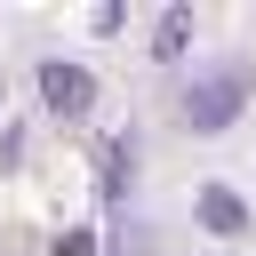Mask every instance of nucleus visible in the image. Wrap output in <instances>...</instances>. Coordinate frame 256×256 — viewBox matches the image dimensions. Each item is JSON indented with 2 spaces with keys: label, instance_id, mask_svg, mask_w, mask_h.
Listing matches in <instances>:
<instances>
[{
  "label": "nucleus",
  "instance_id": "2",
  "mask_svg": "<svg viewBox=\"0 0 256 256\" xmlns=\"http://www.w3.org/2000/svg\"><path fill=\"white\" fill-rule=\"evenodd\" d=\"M40 96H48L56 112H88V104H96V80H88L80 64H40Z\"/></svg>",
  "mask_w": 256,
  "mask_h": 256
},
{
  "label": "nucleus",
  "instance_id": "1",
  "mask_svg": "<svg viewBox=\"0 0 256 256\" xmlns=\"http://www.w3.org/2000/svg\"><path fill=\"white\" fill-rule=\"evenodd\" d=\"M240 104H248V80H240V72H216V80H200V88L184 96V120H192V128H224Z\"/></svg>",
  "mask_w": 256,
  "mask_h": 256
},
{
  "label": "nucleus",
  "instance_id": "4",
  "mask_svg": "<svg viewBox=\"0 0 256 256\" xmlns=\"http://www.w3.org/2000/svg\"><path fill=\"white\" fill-rule=\"evenodd\" d=\"M200 216H208L216 232H232V224H240V200H232V192H200Z\"/></svg>",
  "mask_w": 256,
  "mask_h": 256
},
{
  "label": "nucleus",
  "instance_id": "3",
  "mask_svg": "<svg viewBox=\"0 0 256 256\" xmlns=\"http://www.w3.org/2000/svg\"><path fill=\"white\" fill-rule=\"evenodd\" d=\"M184 32H192V16H184V8H168V16H160V32H152V56H184Z\"/></svg>",
  "mask_w": 256,
  "mask_h": 256
}]
</instances>
